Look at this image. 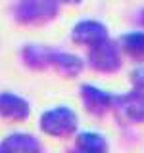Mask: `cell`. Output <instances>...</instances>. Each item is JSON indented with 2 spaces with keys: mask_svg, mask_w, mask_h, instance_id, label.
I'll return each mask as SVG.
<instances>
[{
  "mask_svg": "<svg viewBox=\"0 0 144 153\" xmlns=\"http://www.w3.org/2000/svg\"><path fill=\"white\" fill-rule=\"evenodd\" d=\"M56 0H19L16 6V19L21 23H42L56 16Z\"/></svg>",
  "mask_w": 144,
  "mask_h": 153,
  "instance_id": "6da1fadb",
  "label": "cell"
},
{
  "mask_svg": "<svg viewBox=\"0 0 144 153\" xmlns=\"http://www.w3.org/2000/svg\"><path fill=\"white\" fill-rule=\"evenodd\" d=\"M40 128L50 136H67L77 128V115L67 107H56L40 117Z\"/></svg>",
  "mask_w": 144,
  "mask_h": 153,
  "instance_id": "7a4b0ae2",
  "label": "cell"
},
{
  "mask_svg": "<svg viewBox=\"0 0 144 153\" xmlns=\"http://www.w3.org/2000/svg\"><path fill=\"white\" fill-rule=\"evenodd\" d=\"M90 65L98 71H106V73L117 71L119 65H121V57H119L117 48L112 42H108V38L100 44H94L92 50H90Z\"/></svg>",
  "mask_w": 144,
  "mask_h": 153,
  "instance_id": "3957f363",
  "label": "cell"
},
{
  "mask_svg": "<svg viewBox=\"0 0 144 153\" xmlns=\"http://www.w3.org/2000/svg\"><path fill=\"white\" fill-rule=\"evenodd\" d=\"M108 38V31L102 23L98 21H81L77 23L75 29H73V40L77 44H85V46H90L92 48L94 44H100Z\"/></svg>",
  "mask_w": 144,
  "mask_h": 153,
  "instance_id": "277c9868",
  "label": "cell"
},
{
  "mask_svg": "<svg viewBox=\"0 0 144 153\" xmlns=\"http://www.w3.org/2000/svg\"><path fill=\"white\" fill-rule=\"evenodd\" d=\"M29 115V103L23 98L12 94V92H2L0 94V117L10 119V121H23Z\"/></svg>",
  "mask_w": 144,
  "mask_h": 153,
  "instance_id": "5b68a950",
  "label": "cell"
},
{
  "mask_svg": "<svg viewBox=\"0 0 144 153\" xmlns=\"http://www.w3.org/2000/svg\"><path fill=\"white\" fill-rule=\"evenodd\" d=\"M81 98H83L86 107H88L90 111H94V113H102L104 109H108L110 103L113 102L112 96H108L106 92L94 88V86H88V84L81 88Z\"/></svg>",
  "mask_w": 144,
  "mask_h": 153,
  "instance_id": "8992f818",
  "label": "cell"
},
{
  "mask_svg": "<svg viewBox=\"0 0 144 153\" xmlns=\"http://www.w3.org/2000/svg\"><path fill=\"white\" fill-rule=\"evenodd\" d=\"M38 142L29 134H12L0 143V151H37Z\"/></svg>",
  "mask_w": 144,
  "mask_h": 153,
  "instance_id": "52a82bcc",
  "label": "cell"
},
{
  "mask_svg": "<svg viewBox=\"0 0 144 153\" xmlns=\"http://www.w3.org/2000/svg\"><path fill=\"white\" fill-rule=\"evenodd\" d=\"M50 63L58 71H62L64 75H69V76L81 73V69H83L81 57H77L73 54H50Z\"/></svg>",
  "mask_w": 144,
  "mask_h": 153,
  "instance_id": "ba28073f",
  "label": "cell"
},
{
  "mask_svg": "<svg viewBox=\"0 0 144 153\" xmlns=\"http://www.w3.org/2000/svg\"><path fill=\"white\" fill-rule=\"evenodd\" d=\"M123 50L134 59H144V31L129 33L121 38Z\"/></svg>",
  "mask_w": 144,
  "mask_h": 153,
  "instance_id": "9c48e42d",
  "label": "cell"
},
{
  "mask_svg": "<svg viewBox=\"0 0 144 153\" xmlns=\"http://www.w3.org/2000/svg\"><path fill=\"white\" fill-rule=\"evenodd\" d=\"M123 107L125 113L133 119V121H144V94L134 92L133 96H125L123 98Z\"/></svg>",
  "mask_w": 144,
  "mask_h": 153,
  "instance_id": "30bf717a",
  "label": "cell"
},
{
  "mask_svg": "<svg viewBox=\"0 0 144 153\" xmlns=\"http://www.w3.org/2000/svg\"><path fill=\"white\" fill-rule=\"evenodd\" d=\"M77 147L83 151H104L106 149V142L102 136L92 132H85L77 136Z\"/></svg>",
  "mask_w": 144,
  "mask_h": 153,
  "instance_id": "8fae6325",
  "label": "cell"
},
{
  "mask_svg": "<svg viewBox=\"0 0 144 153\" xmlns=\"http://www.w3.org/2000/svg\"><path fill=\"white\" fill-rule=\"evenodd\" d=\"M50 54L52 52L44 50V48H37V46H29L23 50L25 61L33 67H42L44 63H50Z\"/></svg>",
  "mask_w": 144,
  "mask_h": 153,
  "instance_id": "7c38bea8",
  "label": "cell"
},
{
  "mask_svg": "<svg viewBox=\"0 0 144 153\" xmlns=\"http://www.w3.org/2000/svg\"><path fill=\"white\" fill-rule=\"evenodd\" d=\"M131 82L136 90H144V65L136 67L133 71V76H131Z\"/></svg>",
  "mask_w": 144,
  "mask_h": 153,
  "instance_id": "4fadbf2b",
  "label": "cell"
},
{
  "mask_svg": "<svg viewBox=\"0 0 144 153\" xmlns=\"http://www.w3.org/2000/svg\"><path fill=\"white\" fill-rule=\"evenodd\" d=\"M62 2H69V4H77V2H81V0H62Z\"/></svg>",
  "mask_w": 144,
  "mask_h": 153,
  "instance_id": "5bb4252c",
  "label": "cell"
},
{
  "mask_svg": "<svg viewBox=\"0 0 144 153\" xmlns=\"http://www.w3.org/2000/svg\"><path fill=\"white\" fill-rule=\"evenodd\" d=\"M140 21H142V25H144V12H142V17H140Z\"/></svg>",
  "mask_w": 144,
  "mask_h": 153,
  "instance_id": "9a60e30c",
  "label": "cell"
}]
</instances>
